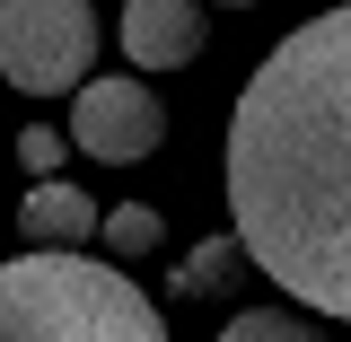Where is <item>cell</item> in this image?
Instances as JSON below:
<instances>
[{"label":"cell","instance_id":"obj_1","mask_svg":"<svg viewBox=\"0 0 351 342\" xmlns=\"http://www.w3.org/2000/svg\"><path fill=\"white\" fill-rule=\"evenodd\" d=\"M228 237L299 307L351 325V9L290 27L237 88Z\"/></svg>","mask_w":351,"mask_h":342},{"label":"cell","instance_id":"obj_2","mask_svg":"<svg viewBox=\"0 0 351 342\" xmlns=\"http://www.w3.org/2000/svg\"><path fill=\"white\" fill-rule=\"evenodd\" d=\"M0 342H167L141 281L97 255H9L0 263Z\"/></svg>","mask_w":351,"mask_h":342},{"label":"cell","instance_id":"obj_3","mask_svg":"<svg viewBox=\"0 0 351 342\" xmlns=\"http://www.w3.org/2000/svg\"><path fill=\"white\" fill-rule=\"evenodd\" d=\"M97 62L88 0H0V80L18 97H80Z\"/></svg>","mask_w":351,"mask_h":342},{"label":"cell","instance_id":"obj_4","mask_svg":"<svg viewBox=\"0 0 351 342\" xmlns=\"http://www.w3.org/2000/svg\"><path fill=\"white\" fill-rule=\"evenodd\" d=\"M158 132H167V114L141 80H88L71 97V149L97 167H141L158 149Z\"/></svg>","mask_w":351,"mask_h":342},{"label":"cell","instance_id":"obj_5","mask_svg":"<svg viewBox=\"0 0 351 342\" xmlns=\"http://www.w3.org/2000/svg\"><path fill=\"white\" fill-rule=\"evenodd\" d=\"M202 36H211V18L193 0H132L123 9V53L141 71H184L202 53Z\"/></svg>","mask_w":351,"mask_h":342},{"label":"cell","instance_id":"obj_6","mask_svg":"<svg viewBox=\"0 0 351 342\" xmlns=\"http://www.w3.org/2000/svg\"><path fill=\"white\" fill-rule=\"evenodd\" d=\"M18 228H27V255H80L88 237H106V211L88 202L80 184H27V202H18Z\"/></svg>","mask_w":351,"mask_h":342},{"label":"cell","instance_id":"obj_7","mask_svg":"<svg viewBox=\"0 0 351 342\" xmlns=\"http://www.w3.org/2000/svg\"><path fill=\"white\" fill-rule=\"evenodd\" d=\"M237 255H246L237 237H202V246L184 255V272H176V299H211L219 281H228V263H237Z\"/></svg>","mask_w":351,"mask_h":342},{"label":"cell","instance_id":"obj_8","mask_svg":"<svg viewBox=\"0 0 351 342\" xmlns=\"http://www.w3.org/2000/svg\"><path fill=\"white\" fill-rule=\"evenodd\" d=\"M219 342H316V325H299L290 307H246L219 325Z\"/></svg>","mask_w":351,"mask_h":342},{"label":"cell","instance_id":"obj_9","mask_svg":"<svg viewBox=\"0 0 351 342\" xmlns=\"http://www.w3.org/2000/svg\"><path fill=\"white\" fill-rule=\"evenodd\" d=\"M149 246H158V211H149V202L106 211V255H149Z\"/></svg>","mask_w":351,"mask_h":342},{"label":"cell","instance_id":"obj_10","mask_svg":"<svg viewBox=\"0 0 351 342\" xmlns=\"http://www.w3.org/2000/svg\"><path fill=\"white\" fill-rule=\"evenodd\" d=\"M62 149H71V132H18V158H27V175H36V184H53V167H62Z\"/></svg>","mask_w":351,"mask_h":342}]
</instances>
